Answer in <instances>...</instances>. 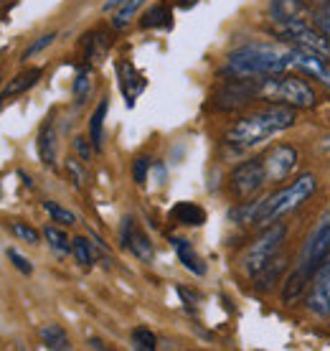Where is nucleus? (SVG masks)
<instances>
[{
	"mask_svg": "<svg viewBox=\"0 0 330 351\" xmlns=\"http://www.w3.org/2000/svg\"><path fill=\"white\" fill-rule=\"evenodd\" d=\"M297 123V110L279 102H267L252 112L242 114L229 130L224 141L231 150H252L279 132L290 130Z\"/></svg>",
	"mask_w": 330,
	"mask_h": 351,
	"instance_id": "f257e3e1",
	"label": "nucleus"
},
{
	"mask_svg": "<svg viewBox=\"0 0 330 351\" xmlns=\"http://www.w3.org/2000/svg\"><path fill=\"white\" fill-rule=\"evenodd\" d=\"M295 46L285 41H252L229 53L226 71L231 77H246V80H264L282 71L295 69Z\"/></svg>",
	"mask_w": 330,
	"mask_h": 351,
	"instance_id": "f03ea898",
	"label": "nucleus"
},
{
	"mask_svg": "<svg viewBox=\"0 0 330 351\" xmlns=\"http://www.w3.org/2000/svg\"><path fill=\"white\" fill-rule=\"evenodd\" d=\"M328 255H330V219H325L310 232V237L305 239L303 252L297 257V265L287 275L285 285H282V303L285 306H295L297 300L307 293L315 270L320 267L322 260Z\"/></svg>",
	"mask_w": 330,
	"mask_h": 351,
	"instance_id": "7ed1b4c3",
	"label": "nucleus"
},
{
	"mask_svg": "<svg viewBox=\"0 0 330 351\" xmlns=\"http://www.w3.org/2000/svg\"><path fill=\"white\" fill-rule=\"evenodd\" d=\"M315 186H318V178H315L313 173H303V176H297L290 186H285V189L270 193L267 199L257 202V219H254V227H270V224L282 219L285 214L300 209V206L315 193Z\"/></svg>",
	"mask_w": 330,
	"mask_h": 351,
	"instance_id": "20e7f679",
	"label": "nucleus"
},
{
	"mask_svg": "<svg viewBox=\"0 0 330 351\" xmlns=\"http://www.w3.org/2000/svg\"><path fill=\"white\" fill-rule=\"evenodd\" d=\"M259 97L267 99V102L290 105L295 107V110H310L318 102L315 89L305 82L303 74H290V71L259 80Z\"/></svg>",
	"mask_w": 330,
	"mask_h": 351,
	"instance_id": "39448f33",
	"label": "nucleus"
},
{
	"mask_svg": "<svg viewBox=\"0 0 330 351\" xmlns=\"http://www.w3.org/2000/svg\"><path fill=\"white\" fill-rule=\"evenodd\" d=\"M285 237H287V227L285 224H270V229H264L259 237L254 239L252 245L246 247V252L242 255V270L254 278L262 267H267V265L277 257V252L282 250L285 245Z\"/></svg>",
	"mask_w": 330,
	"mask_h": 351,
	"instance_id": "423d86ee",
	"label": "nucleus"
},
{
	"mask_svg": "<svg viewBox=\"0 0 330 351\" xmlns=\"http://www.w3.org/2000/svg\"><path fill=\"white\" fill-rule=\"evenodd\" d=\"M279 41L303 49V51L318 53L325 62H330V38L315 26V21H292V23H282L275 26Z\"/></svg>",
	"mask_w": 330,
	"mask_h": 351,
	"instance_id": "0eeeda50",
	"label": "nucleus"
},
{
	"mask_svg": "<svg viewBox=\"0 0 330 351\" xmlns=\"http://www.w3.org/2000/svg\"><path fill=\"white\" fill-rule=\"evenodd\" d=\"M264 184H267V171H264V160L262 158L244 160L229 176V189H231V196L236 202L252 199Z\"/></svg>",
	"mask_w": 330,
	"mask_h": 351,
	"instance_id": "6e6552de",
	"label": "nucleus"
},
{
	"mask_svg": "<svg viewBox=\"0 0 330 351\" xmlns=\"http://www.w3.org/2000/svg\"><path fill=\"white\" fill-rule=\"evenodd\" d=\"M259 97V80H246V77H231V80L221 84L214 92V107L216 110H239V107L249 105Z\"/></svg>",
	"mask_w": 330,
	"mask_h": 351,
	"instance_id": "1a4fd4ad",
	"label": "nucleus"
},
{
	"mask_svg": "<svg viewBox=\"0 0 330 351\" xmlns=\"http://www.w3.org/2000/svg\"><path fill=\"white\" fill-rule=\"evenodd\" d=\"M305 306L310 311V316L322 318V321L330 318V255L325 257L320 267L315 270L313 280H310V288H307Z\"/></svg>",
	"mask_w": 330,
	"mask_h": 351,
	"instance_id": "9d476101",
	"label": "nucleus"
},
{
	"mask_svg": "<svg viewBox=\"0 0 330 351\" xmlns=\"http://www.w3.org/2000/svg\"><path fill=\"white\" fill-rule=\"evenodd\" d=\"M262 160H264L267 181H285L287 176L295 171L300 156H297V150L292 145H277V148H272Z\"/></svg>",
	"mask_w": 330,
	"mask_h": 351,
	"instance_id": "9b49d317",
	"label": "nucleus"
},
{
	"mask_svg": "<svg viewBox=\"0 0 330 351\" xmlns=\"http://www.w3.org/2000/svg\"><path fill=\"white\" fill-rule=\"evenodd\" d=\"M270 21L275 26L292 21H313V5L307 0H270Z\"/></svg>",
	"mask_w": 330,
	"mask_h": 351,
	"instance_id": "f8f14e48",
	"label": "nucleus"
},
{
	"mask_svg": "<svg viewBox=\"0 0 330 351\" xmlns=\"http://www.w3.org/2000/svg\"><path fill=\"white\" fill-rule=\"evenodd\" d=\"M122 245L127 247L140 263H153V257H155L153 242H150L148 234H145V232L135 224V219H130V217L122 224Z\"/></svg>",
	"mask_w": 330,
	"mask_h": 351,
	"instance_id": "ddd939ff",
	"label": "nucleus"
},
{
	"mask_svg": "<svg viewBox=\"0 0 330 351\" xmlns=\"http://www.w3.org/2000/svg\"><path fill=\"white\" fill-rule=\"evenodd\" d=\"M117 77H120V89L125 99H127V107H135V99H138L145 87H148V80L135 69L132 62H120L117 64Z\"/></svg>",
	"mask_w": 330,
	"mask_h": 351,
	"instance_id": "4468645a",
	"label": "nucleus"
},
{
	"mask_svg": "<svg viewBox=\"0 0 330 351\" xmlns=\"http://www.w3.org/2000/svg\"><path fill=\"white\" fill-rule=\"evenodd\" d=\"M170 245H173L175 255H178V260L183 263V267L188 272H193V275H206V265H203V260L199 257V252L193 250V245L188 242V239L183 237H170Z\"/></svg>",
	"mask_w": 330,
	"mask_h": 351,
	"instance_id": "2eb2a0df",
	"label": "nucleus"
},
{
	"mask_svg": "<svg viewBox=\"0 0 330 351\" xmlns=\"http://www.w3.org/2000/svg\"><path fill=\"white\" fill-rule=\"evenodd\" d=\"M41 77H44V69H41V66H31V69L21 71L18 77H13V80L5 84L0 99H10V97H16V95H23V92H28L31 87H36Z\"/></svg>",
	"mask_w": 330,
	"mask_h": 351,
	"instance_id": "dca6fc26",
	"label": "nucleus"
},
{
	"mask_svg": "<svg viewBox=\"0 0 330 351\" xmlns=\"http://www.w3.org/2000/svg\"><path fill=\"white\" fill-rule=\"evenodd\" d=\"M36 148H38L41 163H46V166H53V163H56V128H53V120H46V123L41 125Z\"/></svg>",
	"mask_w": 330,
	"mask_h": 351,
	"instance_id": "f3484780",
	"label": "nucleus"
},
{
	"mask_svg": "<svg viewBox=\"0 0 330 351\" xmlns=\"http://www.w3.org/2000/svg\"><path fill=\"white\" fill-rule=\"evenodd\" d=\"M170 219L183 224V227H201V224L206 221V211H203V206H199V204L178 202L173 209H170Z\"/></svg>",
	"mask_w": 330,
	"mask_h": 351,
	"instance_id": "a211bd4d",
	"label": "nucleus"
},
{
	"mask_svg": "<svg viewBox=\"0 0 330 351\" xmlns=\"http://www.w3.org/2000/svg\"><path fill=\"white\" fill-rule=\"evenodd\" d=\"M107 110H110V99H99V105L94 107V112L89 117V143H92V148L99 153L102 150V138H105V117H107Z\"/></svg>",
	"mask_w": 330,
	"mask_h": 351,
	"instance_id": "6ab92c4d",
	"label": "nucleus"
},
{
	"mask_svg": "<svg viewBox=\"0 0 330 351\" xmlns=\"http://www.w3.org/2000/svg\"><path fill=\"white\" fill-rule=\"evenodd\" d=\"M287 267V260L285 257H275L267 267H262L257 275H254V288L259 290V293H267V290H272V285H275V280H279V275L285 272Z\"/></svg>",
	"mask_w": 330,
	"mask_h": 351,
	"instance_id": "aec40b11",
	"label": "nucleus"
},
{
	"mask_svg": "<svg viewBox=\"0 0 330 351\" xmlns=\"http://www.w3.org/2000/svg\"><path fill=\"white\" fill-rule=\"evenodd\" d=\"M140 26L142 28H170L173 26V8H170L168 3H157V5H153V8L142 16Z\"/></svg>",
	"mask_w": 330,
	"mask_h": 351,
	"instance_id": "412c9836",
	"label": "nucleus"
},
{
	"mask_svg": "<svg viewBox=\"0 0 330 351\" xmlns=\"http://www.w3.org/2000/svg\"><path fill=\"white\" fill-rule=\"evenodd\" d=\"M41 341H44L46 349H53V351H66L71 349L69 343V336H66V331L61 328L59 324H49L41 328Z\"/></svg>",
	"mask_w": 330,
	"mask_h": 351,
	"instance_id": "4be33fe9",
	"label": "nucleus"
},
{
	"mask_svg": "<svg viewBox=\"0 0 330 351\" xmlns=\"http://www.w3.org/2000/svg\"><path fill=\"white\" fill-rule=\"evenodd\" d=\"M71 92H74V99L77 105H84L89 99V92H92V69L89 66H81L74 77V84H71Z\"/></svg>",
	"mask_w": 330,
	"mask_h": 351,
	"instance_id": "5701e85b",
	"label": "nucleus"
},
{
	"mask_svg": "<svg viewBox=\"0 0 330 351\" xmlns=\"http://www.w3.org/2000/svg\"><path fill=\"white\" fill-rule=\"evenodd\" d=\"M142 5H145V0H125L120 8H117V13H114L112 28H117V31H120V28H125L132 21V16H135Z\"/></svg>",
	"mask_w": 330,
	"mask_h": 351,
	"instance_id": "b1692460",
	"label": "nucleus"
},
{
	"mask_svg": "<svg viewBox=\"0 0 330 351\" xmlns=\"http://www.w3.org/2000/svg\"><path fill=\"white\" fill-rule=\"evenodd\" d=\"M107 49H110V41H107L102 34H92L87 36V59L89 62H102L105 59Z\"/></svg>",
	"mask_w": 330,
	"mask_h": 351,
	"instance_id": "393cba45",
	"label": "nucleus"
},
{
	"mask_svg": "<svg viewBox=\"0 0 330 351\" xmlns=\"http://www.w3.org/2000/svg\"><path fill=\"white\" fill-rule=\"evenodd\" d=\"M132 349H138V351H153V349H157L155 334H153L150 328H145V326H138V328L132 331Z\"/></svg>",
	"mask_w": 330,
	"mask_h": 351,
	"instance_id": "a878e982",
	"label": "nucleus"
},
{
	"mask_svg": "<svg viewBox=\"0 0 330 351\" xmlns=\"http://www.w3.org/2000/svg\"><path fill=\"white\" fill-rule=\"evenodd\" d=\"M44 237L49 239V247H51L53 252H59V255H66V252H71V242L69 237L61 232V229L56 227H46L44 229Z\"/></svg>",
	"mask_w": 330,
	"mask_h": 351,
	"instance_id": "bb28decb",
	"label": "nucleus"
},
{
	"mask_svg": "<svg viewBox=\"0 0 330 351\" xmlns=\"http://www.w3.org/2000/svg\"><path fill=\"white\" fill-rule=\"evenodd\" d=\"M71 252H74V257H77V263L84 265V267H89V265L94 263V250H92V245H89V239L74 237L71 239Z\"/></svg>",
	"mask_w": 330,
	"mask_h": 351,
	"instance_id": "cd10ccee",
	"label": "nucleus"
},
{
	"mask_svg": "<svg viewBox=\"0 0 330 351\" xmlns=\"http://www.w3.org/2000/svg\"><path fill=\"white\" fill-rule=\"evenodd\" d=\"M44 209H46V214H49L53 221H59V224H69L71 227V224L77 221V217H74L69 209H64V206L56 202H44Z\"/></svg>",
	"mask_w": 330,
	"mask_h": 351,
	"instance_id": "c85d7f7f",
	"label": "nucleus"
},
{
	"mask_svg": "<svg viewBox=\"0 0 330 351\" xmlns=\"http://www.w3.org/2000/svg\"><path fill=\"white\" fill-rule=\"evenodd\" d=\"M150 166H153V158H150V156H138V158H135V163H132V178H135L138 186H145Z\"/></svg>",
	"mask_w": 330,
	"mask_h": 351,
	"instance_id": "c756f323",
	"label": "nucleus"
},
{
	"mask_svg": "<svg viewBox=\"0 0 330 351\" xmlns=\"http://www.w3.org/2000/svg\"><path fill=\"white\" fill-rule=\"evenodd\" d=\"M53 41H56V34H46V36H41L38 41H34V44H31V46L26 49V51H23V62H28V59H31V56H36L38 51H44L46 46H51Z\"/></svg>",
	"mask_w": 330,
	"mask_h": 351,
	"instance_id": "7c9ffc66",
	"label": "nucleus"
},
{
	"mask_svg": "<svg viewBox=\"0 0 330 351\" xmlns=\"http://www.w3.org/2000/svg\"><path fill=\"white\" fill-rule=\"evenodd\" d=\"M13 232H16L23 242H28V245H38V239H41L38 232H36L34 227H28V224H23V221H13Z\"/></svg>",
	"mask_w": 330,
	"mask_h": 351,
	"instance_id": "2f4dec72",
	"label": "nucleus"
},
{
	"mask_svg": "<svg viewBox=\"0 0 330 351\" xmlns=\"http://www.w3.org/2000/svg\"><path fill=\"white\" fill-rule=\"evenodd\" d=\"M66 173H69L71 184L77 186V189H81V186H84V171H81V166H79L77 158L66 160Z\"/></svg>",
	"mask_w": 330,
	"mask_h": 351,
	"instance_id": "473e14b6",
	"label": "nucleus"
},
{
	"mask_svg": "<svg viewBox=\"0 0 330 351\" xmlns=\"http://www.w3.org/2000/svg\"><path fill=\"white\" fill-rule=\"evenodd\" d=\"M5 255H8V260H10V263L16 265L18 270L23 272V275H31V272H34V265L28 263L26 257L21 255V252H18V250H13V247H10V250H8V252H5Z\"/></svg>",
	"mask_w": 330,
	"mask_h": 351,
	"instance_id": "72a5a7b5",
	"label": "nucleus"
},
{
	"mask_svg": "<svg viewBox=\"0 0 330 351\" xmlns=\"http://www.w3.org/2000/svg\"><path fill=\"white\" fill-rule=\"evenodd\" d=\"M74 145H77L79 156H81V160H84V163H87V160L92 158V148H89L87 138H77V141H74Z\"/></svg>",
	"mask_w": 330,
	"mask_h": 351,
	"instance_id": "f704fd0d",
	"label": "nucleus"
},
{
	"mask_svg": "<svg viewBox=\"0 0 330 351\" xmlns=\"http://www.w3.org/2000/svg\"><path fill=\"white\" fill-rule=\"evenodd\" d=\"M196 3H199V0H175V5H178V8H183V10L193 8V5H196Z\"/></svg>",
	"mask_w": 330,
	"mask_h": 351,
	"instance_id": "c9c22d12",
	"label": "nucleus"
},
{
	"mask_svg": "<svg viewBox=\"0 0 330 351\" xmlns=\"http://www.w3.org/2000/svg\"><path fill=\"white\" fill-rule=\"evenodd\" d=\"M310 5H313V10L315 8H330V0H307Z\"/></svg>",
	"mask_w": 330,
	"mask_h": 351,
	"instance_id": "e433bc0d",
	"label": "nucleus"
},
{
	"mask_svg": "<svg viewBox=\"0 0 330 351\" xmlns=\"http://www.w3.org/2000/svg\"><path fill=\"white\" fill-rule=\"evenodd\" d=\"M125 0H107L105 3V10H114V8H120Z\"/></svg>",
	"mask_w": 330,
	"mask_h": 351,
	"instance_id": "4c0bfd02",
	"label": "nucleus"
},
{
	"mask_svg": "<svg viewBox=\"0 0 330 351\" xmlns=\"http://www.w3.org/2000/svg\"><path fill=\"white\" fill-rule=\"evenodd\" d=\"M89 346H92V349H105V343L99 341V339H89Z\"/></svg>",
	"mask_w": 330,
	"mask_h": 351,
	"instance_id": "58836bf2",
	"label": "nucleus"
},
{
	"mask_svg": "<svg viewBox=\"0 0 330 351\" xmlns=\"http://www.w3.org/2000/svg\"><path fill=\"white\" fill-rule=\"evenodd\" d=\"M0 84H3V80H0Z\"/></svg>",
	"mask_w": 330,
	"mask_h": 351,
	"instance_id": "ea45409f",
	"label": "nucleus"
}]
</instances>
